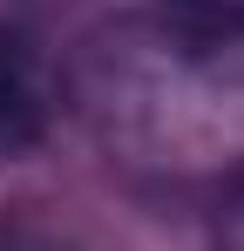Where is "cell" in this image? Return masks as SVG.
Returning a JSON list of instances; mask_svg holds the SVG:
<instances>
[{"label": "cell", "mask_w": 244, "mask_h": 251, "mask_svg": "<svg viewBox=\"0 0 244 251\" xmlns=\"http://www.w3.org/2000/svg\"><path fill=\"white\" fill-rule=\"evenodd\" d=\"M88 129L129 163L244 170V21L238 14H143L102 27L75 68Z\"/></svg>", "instance_id": "1"}, {"label": "cell", "mask_w": 244, "mask_h": 251, "mask_svg": "<svg viewBox=\"0 0 244 251\" xmlns=\"http://www.w3.org/2000/svg\"><path fill=\"white\" fill-rule=\"evenodd\" d=\"M176 7H190V14H238L244 21V0H176Z\"/></svg>", "instance_id": "5"}, {"label": "cell", "mask_w": 244, "mask_h": 251, "mask_svg": "<svg viewBox=\"0 0 244 251\" xmlns=\"http://www.w3.org/2000/svg\"><path fill=\"white\" fill-rule=\"evenodd\" d=\"M217 251H244V170L224 190V210H217Z\"/></svg>", "instance_id": "3"}, {"label": "cell", "mask_w": 244, "mask_h": 251, "mask_svg": "<svg viewBox=\"0 0 244 251\" xmlns=\"http://www.w3.org/2000/svg\"><path fill=\"white\" fill-rule=\"evenodd\" d=\"M54 102H61L54 61L41 54V41L27 34V21H14L0 7V163L27 156L41 136H48Z\"/></svg>", "instance_id": "2"}, {"label": "cell", "mask_w": 244, "mask_h": 251, "mask_svg": "<svg viewBox=\"0 0 244 251\" xmlns=\"http://www.w3.org/2000/svg\"><path fill=\"white\" fill-rule=\"evenodd\" d=\"M0 251H75V245L48 224H0Z\"/></svg>", "instance_id": "4"}]
</instances>
